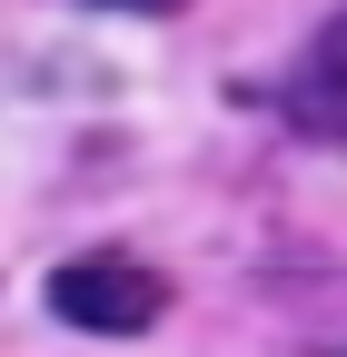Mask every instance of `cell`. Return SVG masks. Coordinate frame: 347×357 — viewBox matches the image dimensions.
<instances>
[{
    "mask_svg": "<svg viewBox=\"0 0 347 357\" xmlns=\"http://www.w3.org/2000/svg\"><path fill=\"white\" fill-rule=\"evenodd\" d=\"M90 10H149L159 20V10H189V0H90Z\"/></svg>",
    "mask_w": 347,
    "mask_h": 357,
    "instance_id": "obj_3",
    "label": "cell"
},
{
    "mask_svg": "<svg viewBox=\"0 0 347 357\" xmlns=\"http://www.w3.org/2000/svg\"><path fill=\"white\" fill-rule=\"evenodd\" d=\"M40 298H50L60 328H90V337H149V328L169 318V278H159L149 258H119V248L60 258Z\"/></svg>",
    "mask_w": 347,
    "mask_h": 357,
    "instance_id": "obj_1",
    "label": "cell"
},
{
    "mask_svg": "<svg viewBox=\"0 0 347 357\" xmlns=\"http://www.w3.org/2000/svg\"><path fill=\"white\" fill-rule=\"evenodd\" d=\"M288 119L308 129V139H337V149H347V10H327L318 40L298 50V70H288Z\"/></svg>",
    "mask_w": 347,
    "mask_h": 357,
    "instance_id": "obj_2",
    "label": "cell"
}]
</instances>
